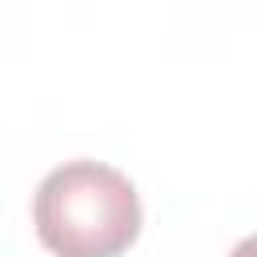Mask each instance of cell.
Returning <instances> with one entry per match:
<instances>
[{
	"label": "cell",
	"instance_id": "1",
	"mask_svg": "<svg viewBox=\"0 0 257 257\" xmlns=\"http://www.w3.org/2000/svg\"><path fill=\"white\" fill-rule=\"evenodd\" d=\"M32 225L56 257H120L141 233V197L112 165L64 161L40 181Z\"/></svg>",
	"mask_w": 257,
	"mask_h": 257
},
{
	"label": "cell",
	"instance_id": "2",
	"mask_svg": "<svg viewBox=\"0 0 257 257\" xmlns=\"http://www.w3.org/2000/svg\"><path fill=\"white\" fill-rule=\"evenodd\" d=\"M229 257H257V233H253V237H245V241H237Z\"/></svg>",
	"mask_w": 257,
	"mask_h": 257
}]
</instances>
